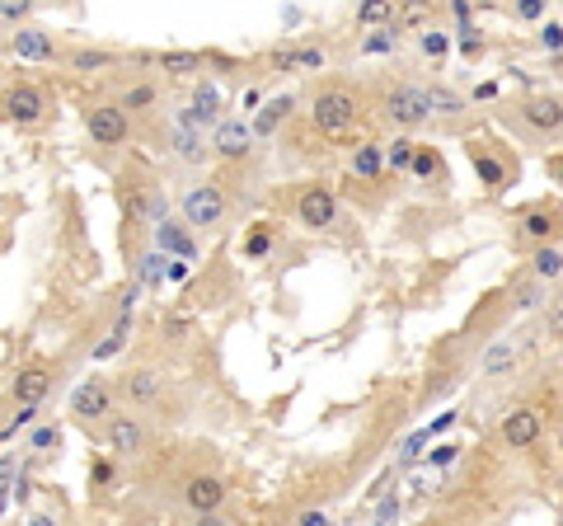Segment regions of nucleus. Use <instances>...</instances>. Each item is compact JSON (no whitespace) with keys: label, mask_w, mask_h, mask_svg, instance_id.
I'll return each mask as SVG.
<instances>
[{"label":"nucleus","mask_w":563,"mask_h":526,"mask_svg":"<svg viewBox=\"0 0 563 526\" xmlns=\"http://www.w3.org/2000/svg\"><path fill=\"white\" fill-rule=\"evenodd\" d=\"M427 526H451V522H427Z\"/></svg>","instance_id":"59"},{"label":"nucleus","mask_w":563,"mask_h":526,"mask_svg":"<svg viewBox=\"0 0 563 526\" xmlns=\"http://www.w3.org/2000/svg\"><path fill=\"white\" fill-rule=\"evenodd\" d=\"M10 52H15L19 62H57V38L47 29H15V38H10Z\"/></svg>","instance_id":"12"},{"label":"nucleus","mask_w":563,"mask_h":526,"mask_svg":"<svg viewBox=\"0 0 563 526\" xmlns=\"http://www.w3.org/2000/svg\"><path fill=\"white\" fill-rule=\"evenodd\" d=\"M418 52H423L427 62H442L446 52H451V33H442V29H423V33H418Z\"/></svg>","instance_id":"31"},{"label":"nucleus","mask_w":563,"mask_h":526,"mask_svg":"<svg viewBox=\"0 0 563 526\" xmlns=\"http://www.w3.org/2000/svg\"><path fill=\"white\" fill-rule=\"evenodd\" d=\"M273 66H277V71H320V66H324V52H320V47H296V52H273Z\"/></svg>","instance_id":"23"},{"label":"nucleus","mask_w":563,"mask_h":526,"mask_svg":"<svg viewBox=\"0 0 563 526\" xmlns=\"http://www.w3.org/2000/svg\"><path fill=\"white\" fill-rule=\"evenodd\" d=\"M493 94H498V80H484V85L474 90V99H493Z\"/></svg>","instance_id":"56"},{"label":"nucleus","mask_w":563,"mask_h":526,"mask_svg":"<svg viewBox=\"0 0 563 526\" xmlns=\"http://www.w3.org/2000/svg\"><path fill=\"white\" fill-rule=\"evenodd\" d=\"M188 109H193V113L202 118V127H216V109H221V90H216L212 80H207V85H198V90H193V104H188Z\"/></svg>","instance_id":"27"},{"label":"nucleus","mask_w":563,"mask_h":526,"mask_svg":"<svg viewBox=\"0 0 563 526\" xmlns=\"http://www.w3.org/2000/svg\"><path fill=\"white\" fill-rule=\"evenodd\" d=\"M127 334H132V310H118V320L108 329L104 343H94V362H113V357L127 348Z\"/></svg>","instance_id":"20"},{"label":"nucleus","mask_w":563,"mask_h":526,"mask_svg":"<svg viewBox=\"0 0 563 526\" xmlns=\"http://www.w3.org/2000/svg\"><path fill=\"white\" fill-rule=\"evenodd\" d=\"M137 282H141V287H155V282H165V254H160V249H151V254L141 259Z\"/></svg>","instance_id":"38"},{"label":"nucleus","mask_w":563,"mask_h":526,"mask_svg":"<svg viewBox=\"0 0 563 526\" xmlns=\"http://www.w3.org/2000/svg\"><path fill=\"white\" fill-rule=\"evenodd\" d=\"M183 226H193V231H212V226H221L226 221V193H221V184H188L183 188Z\"/></svg>","instance_id":"2"},{"label":"nucleus","mask_w":563,"mask_h":526,"mask_svg":"<svg viewBox=\"0 0 563 526\" xmlns=\"http://www.w3.org/2000/svg\"><path fill=\"white\" fill-rule=\"evenodd\" d=\"M183 503H188L193 517L198 512H221L226 508V484L216 480V475H193V480L183 484Z\"/></svg>","instance_id":"11"},{"label":"nucleus","mask_w":563,"mask_h":526,"mask_svg":"<svg viewBox=\"0 0 563 526\" xmlns=\"http://www.w3.org/2000/svg\"><path fill=\"white\" fill-rule=\"evenodd\" d=\"M296 217H301V226H310V231H329V226H338L334 188H324V184L301 188V198H296Z\"/></svg>","instance_id":"5"},{"label":"nucleus","mask_w":563,"mask_h":526,"mask_svg":"<svg viewBox=\"0 0 563 526\" xmlns=\"http://www.w3.org/2000/svg\"><path fill=\"white\" fill-rule=\"evenodd\" d=\"M254 132H249V123L244 118H216L212 127V155H221V160H244V155H254Z\"/></svg>","instance_id":"7"},{"label":"nucleus","mask_w":563,"mask_h":526,"mask_svg":"<svg viewBox=\"0 0 563 526\" xmlns=\"http://www.w3.org/2000/svg\"><path fill=\"white\" fill-rule=\"evenodd\" d=\"M291 109H296V99H291V94H277V99L259 104V113L249 118V132H254V137H273L277 127L291 118Z\"/></svg>","instance_id":"15"},{"label":"nucleus","mask_w":563,"mask_h":526,"mask_svg":"<svg viewBox=\"0 0 563 526\" xmlns=\"http://www.w3.org/2000/svg\"><path fill=\"white\" fill-rule=\"evenodd\" d=\"M71 414L85 418V423H94V418H108V414H113V390H108L99 376L80 381V386L71 390Z\"/></svg>","instance_id":"10"},{"label":"nucleus","mask_w":563,"mask_h":526,"mask_svg":"<svg viewBox=\"0 0 563 526\" xmlns=\"http://www.w3.org/2000/svg\"><path fill=\"white\" fill-rule=\"evenodd\" d=\"M352 174H357V179H381L385 174V155H381V146H376V141H362V146H357V151H352Z\"/></svg>","instance_id":"22"},{"label":"nucleus","mask_w":563,"mask_h":526,"mask_svg":"<svg viewBox=\"0 0 563 526\" xmlns=\"http://www.w3.org/2000/svg\"><path fill=\"white\" fill-rule=\"evenodd\" d=\"M113 62H118V57L104 52V47H76V52H71V71H80V76H90V71H108Z\"/></svg>","instance_id":"26"},{"label":"nucleus","mask_w":563,"mask_h":526,"mask_svg":"<svg viewBox=\"0 0 563 526\" xmlns=\"http://www.w3.org/2000/svg\"><path fill=\"white\" fill-rule=\"evenodd\" d=\"M29 526H61V522H57V517H52V512H33V517H29Z\"/></svg>","instance_id":"55"},{"label":"nucleus","mask_w":563,"mask_h":526,"mask_svg":"<svg viewBox=\"0 0 563 526\" xmlns=\"http://www.w3.org/2000/svg\"><path fill=\"white\" fill-rule=\"evenodd\" d=\"M395 5L399 0H362L357 5V24L362 29H385V24H395Z\"/></svg>","instance_id":"24"},{"label":"nucleus","mask_w":563,"mask_h":526,"mask_svg":"<svg viewBox=\"0 0 563 526\" xmlns=\"http://www.w3.org/2000/svg\"><path fill=\"white\" fill-rule=\"evenodd\" d=\"M521 235H526V240H535V245L554 240V212H545V207L526 212V217H521Z\"/></svg>","instance_id":"28"},{"label":"nucleus","mask_w":563,"mask_h":526,"mask_svg":"<svg viewBox=\"0 0 563 526\" xmlns=\"http://www.w3.org/2000/svg\"><path fill=\"white\" fill-rule=\"evenodd\" d=\"M108 447L118 456H137L146 447V428L137 414H108Z\"/></svg>","instance_id":"13"},{"label":"nucleus","mask_w":563,"mask_h":526,"mask_svg":"<svg viewBox=\"0 0 563 526\" xmlns=\"http://www.w3.org/2000/svg\"><path fill=\"white\" fill-rule=\"evenodd\" d=\"M451 423H456V409H451V414H442L437 423H432V428H423V433H427V437H442L446 428H451Z\"/></svg>","instance_id":"53"},{"label":"nucleus","mask_w":563,"mask_h":526,"mask_svg":"<svg viewBox=\"0 0 563 526\" xmlns=\"http://www.w3.org/2000/svg\"><path fill=\"white\" fill-rule=\"evenodd\" d=\"M409 174H418V179H437V174H442V155L432 151V146H413Z\"/></svg>","instance_id":"32"},{"label":"nucleus","mask_w":563,"mask_h":526,"mask_svg":"<svg viewBox=\"0 0 563 526\" xmlns=\"http://www.w3.org/2000/svg\"><path fill=\"white\" fill-rule=\"evenodd\" d=\"M540 437H545V418H540V409H531V404H521V409L503 414V442H507L512 451L535 447Z\"/></svg>","instance_id":"8"},{"label":"nucleus","mask_w":563,"mask_h":526,"mask_svg":"<svg viewBox=\"0 0 563 526\" xmlns=\"http://www.w3.org/2000/svg\"><path fill=\"white\" fill-rule=\"evenodd\" d=\"M423 94H427V109H432V118H437V113H460V109H465V99H460V94H451L446 85H432V90H423Z\"/></svg>","instance_id":"34"},{"label":"nucleus","mask_w":563,"mask_h":526,"mask_svg":"<svg viewBox=\"0 0 563 526\" xmlns=\"http://www.w3.org/2000/svg\"><path fill=\"white\" fill-rule=\"evenodd\" d=\"M399 19L395 24H385V29H366V38L357 43V52L362 57H395V47H399Z\"/></svg>","instance_id":"19"},{"label":"nucleus","mask_w":563,"mask_h":526,"mask_svg":"<svg viewBox=\"0 0 563 526\" xmlns=\"http://www.w3.org/2000/svg\"><path fill=\"white\" fill-rule=\"evenodd\" d=\"M456 456H460L456 442H442V447H437L432 456H427V465H442V470H446V465H456Z\"/></svg>","instance_id":"47"},{"label":"nucleus","mask_w":563,"mask_h":526,"mask_svg":"<svg viewBox=\"0 0 563 526\" xmlns=\"http://www.w3.org/2000/svg\"><path fill=\"white\" fill-rule=\"evenodd\" d=\"M559 273H563V249L554 245V240L535 245V254H531V278L535 282H559Z\"/></svg>","instance_id":"18"},{"label":"nucleus","mask_w":563,"mask_h":526,"mask_svg":"<svg viewBox=\"0 0 563 526\" xmlns=\"http://www.w3.org/2000/svg\"><path fill=\"white\" fill-rule=\"evenodd\" d=\"M193 526H230V522L221 517V512H198V517H193Z\"/></svg>","instance_id":"54"},{"label":"nucleus","mask_w":563,"mask_h":526,"mask_svg":"<svg viewBox=\"0 0 563 526\" xmlns=\"http://www.w3.org/2000/svg\"><path fill=\"white\" fill-rule=\"evenodd\" d=\"M169 151L179 155L183 165H202L207 160V132H193V127H169Z\"/></svg>","instance_id":"16"},{"label":"nucleus","mask_w":563,"mask_h":526,"mask_svg":"<svg viewBox=\"0 0 563 526\" xmlns=\"http://www.w3.org/2000/svg\"><path fill=\"white\" fill-rule=\"evenodd\" d=\"M160 71L165 76H198L202 52H160Z\"/></svg>","instance_id":"29"},{"label":"nucleus","mask_w":563,"mask_h":526,"mask_svg":"<svg viewBox=\"0 0 563 526\" xmlns=\"http://www.w3.org/2000/svg\"><path fill=\"white\" fill-rule=\"evenodd\" d=\"M66 5H80V0H66Z\"/></svg>","instance_id":"60"},{"label":"nucleus","mask_w":563,"mask_h":526,"mask_svg":"<svg viewBox=\"0 0 563 526\" xmlns=\"http://www.w3.org/2000/svg\"><path fill=\"white\" fill-rule=\"evenodd\" d=\"M33 423H38V404H19V418L5 428V437H15L19 428H33Z\"/></svg>","instance_id":"45"},{"label":"nucleus","mask_w":563,"mask_h":526,"mask_svg":"<svg viewBox=\"0 0 563 526\" xmlns=\"http://www.w3.org/2000/svg\"><path fill=\"white\" fill-rule=\"evenodd\" d=\"M549 10V0H512V19H521V24H540Z\"/></svg>","instance_id":"40"},{"label":"nucleus","mask_w":563,"mask_h":526,"mask_svg":"<svg viewBox=\"0 0 563 526\" xmlns=\"http://www.w3.org/2000/svg\"><path fill=\"white\" fill-rule=\"evenodd\" d=\"M47 390H52V376H47V367H24V372L15 376L10 395H15V404H43Z\"/></svg>","instance_id":"17"},{"label":"nucleus","mask_w":563,"mask_h":526,"mask_svg":"<svg viewBox=\"0 0 563 526\" xmlns=\"http://www.w3.org/2000/svg\"><path fill=\"white\" fill-rule=\"evenodd\" d=\"M38 0H0V19H24Z\"/></svg>","instance_id":"46"},{"label":"nucleus","mask_w":563,"mask_h":526,"mask_svg":"<svg viewBox=\"0 0 563 526\" xmlns=\"http://www.w3.org/2000/svg\"><path fill=\"white\" fill-rule=\"evenodd\" d=\"M381 113L390 118L395 127H423L427 118H432V109H427V94L418 90V85H395V90L381 99Z\"/></svg>","instance_id":"4"},{"label":"nucleus","mask_w":563,"mask_h":526,"mask_svg":"<svg viewBox=\"0 0 563 526\" xmlns=\"http://www.w3.org/2000/svg\"><path fill=\"white\" fill-rule=\"evenodd\" d=\"M5 503H10V494H5V489H0V512H5Z\"/></svg>","instance_id":"58"},{"label":"nucleus","mask_w":563,"mask_h":526,"mask_svg":"<svg viewBox=\"0 0 563 526\" xmlns=\"http://www.w3.org/2000/svg\"><path fill=\"white\" fill-rule=\"evenodd\" d=\"M427 442H432V437H427V433H413L409 442H404V451H399V461H404V465H413V461H418V447H427Z\"/></svg>","instance_id":"48"},{"label":"nucleus","mask_w":563,"mask_h":526,"mask_svg":"<svg viewBox=\"0 0 563 526\" xmlns=\"http://www.w3.org/2000/svg\"><path fill=\"white\" fill-rule=\"evenodd\" d=\"M122 395L132 404H151L155 395H160V376L151 372V367H141V372H127L122 376Z\"/></svg>","instance_id":"21"},{"label":"nucleus","mask_w":563,"mask_h":526,"mask_svg":"<svg viewBox=\"0 0 563 526\" xmlns=\"http://www.w3.org/2000/svg\"><path fill=\"white\" fill-rule=\"evenodd\" d=\"M10 475H15V456H5V461H0V489H5V480H10Z\"/></svg>","instance_id":"57"},{"label":"nucleus","mask_w":563,"mask_h":526,"mask_svg":"<svg viewBox=\"0 0 563 526\" xmlns=\"http://www.w3.org/2000/svg\"><path fill=\"white\" fill-rule=\"evenodd\" d=\"M451 15H456V24H474V5L470 0H451Z\"/></svg>","instance_id":"50"},{"label":"nucleus","mask_w":563,"mask_h":526,"mask_svg":"<svg viewBox=\"0 0 563 526\" xmlns=\"http://www.w3.org/2000/svg\"><path fill=\"white\" fill-rule=\"evenodd\" d=\"M188 273H193V263H183V259H165V282H169V287H179V282H188Z\"/></svg>","instance_id":"44"},{"label":"nucleus","mask_w":563,"mask_h":526,"mask_svg":"<svg viewBox=\"0 0 563 526\" xmlns=\"http://www.w3.org/2000/svg\"><path fill=\"white\" fill-rule=\"evenodd\" d=\"M540 47H545L549 57H559V47H563V24H559V19H549V24H545V33H540Z\"/></svg>","instance_id":"42"},{"label":"nucleus","mask_w":563,"mask_h":526,"mask_svg":"<svg viewBox=\"0 0 563 526\" xmlns=\"http://www.w3.org/2000/svg\"><path fill=\"white\" fill-rule=\"evenodd\" d=\"M155 249L165 259H183V263H198V240L188 235V226L174 217H160L155 221Z\"/></svg>","instance_id":"9"},{"label":"nucleus","mask_w":563,"mask_h":526,"mask_svg":"<svg viewBox=\"0 0 563 526\" xmlns=\"http://www.w3.org/2000/svg\"><path fill=\"white\" fill-rule=\"evenodd\" d=\"M85 132H90V141H99V146H122V141L132 137V118H127L118 104H94V109L85 113Z\"/></svg>","instance_id":"6"},{"label":"nucleus","mask_w":563,"mask_h":526,"mask_svg":"<svg viewBox=\"0 0 563 526\" xmlns=\"http://www.w3.org/2000/svg\"><path fill=\"white\" fill-rule=\"evenodd\" d=\"M540 287H545V282H535V287H526V292L517 296V306L521 310H531V306H540Z\"/></svg>","instance_id":"51"},{"label":"nucleus","mask_w":563,"mask_h":526,"mask_svg":"<svg viewBox=\"0 0 563 526\" xmlns=\"http://www.w3.org/2000/svg\"><path fill=\"white\" fill-rule=\"evenodd\" d=\"M155 104V85H132V90L122 94V104L118 109L127 113V118H132V113H146Z\"/></svg>","instance_id":"35"},{"label":"nucleus","mask_w":563,"mask_h":526,"mask_svg":"<svg viewBox=\"0 0 563 526\" xmlns=\"http://www.w3.org/2000/svg\"><path fill=\"white\" fill-rule=\"evenodd\" d=\"M24 447L33 451V456H47V451H57L61 447V428L57 423H33V433H29V442Z\"/></svg>","instance_id":"30"},{"label":"nucleus","mask_w":563,"mask_h":526,"mask_svg":"<svg viewBox=\"0 0 563 526\" xmlns=\"http://www.w3.org/2000/svg\"><path fill=\"white\" fill-rule=\"evenodd\" d=\"M268 254H273V231H268V226H259L254 235H244V259L249 263L268 259Z\"/></svg>","instance_id":"37"},{"label":"nucleus","mask_w":563,"mask_h":526,"mask_svg":"<svg viewBox=\"0 0 563 526\" xmlns=\"http://www.w3.org/2000/svg\"><path fill=\"white\" fill-rule=\"evenodd\" d=\"M296 526H334V522H329V512H301Z\"/></svg>","instance_id":"52"},{"label":"nucleus","mask_w":563,"mask_h":526,"mask_svg":"<svg viewBox=\"0 0 563 526\" xmlns=\"http://www.w3.org/2000/svg\"><path fill=\"white\" fill-rule=\"evenodd\" d=\"M456 52L465 57V62H474V57L484 52V33L474 29V24H460L456 29Z\"/></svg>","instance_id":"36"},{"label":"nucleus","mask_w":563,"mask_h":526,"mask_svg":"<svg viewBox=\"0 0 563 526\" xmlns=\"http://www.w3.org/2000/svg\"><path fill=\"white\" fill-rule=\"evenodd\" d=\"M423 15H427V0H404V5H395V19H404V24H418Z\"/></svg>","instance_id":"43"},{"label":"nucleus","mask_w":563,"mask_h":526,"mask_svg":"<svg viewBox=\"0 0 563 526\" xmlns=\"http://www.w3.org/2000/svg\"><path fill=\"white\" fill-rule=\"evenodd\" d=\"M395 522H399V494H385L376 503V522L371 526H395Z\"/></svg>","instance_id":"41"},{"label":"nucleus","mask_w":563,"mask_h":526,"mask_svg":"<svg viewBox=\"0 0 563 526\" xmlns=\"http://www.w3.org/2000/svg\"><path fill=\"white\" fill-rule=\"evenodd\" d=\"M0 113H5V123L33 127V123H43L47 113H52V104H47V94L38 90L33 80H19V85H10V90H5V99H0Z\"/></svg>","instance_id":"3"},{"label":"nucleus","mask_w":563,"mask_h":526,"mask_svg":"<svg viewBox=\"0 0 563 526\" xmlns=\"http://www.w3.org/2000/svg\"><path fill=\"white\" fill-rule=\"evenodd\" d=\"M521 118L535 127V132H559V123H563V109H559V99L554 94H531L526 104H521Z\"/></svg>","instance_id":"14"},{"label":"nucleus","mask_w":563,"mask_h":526,"mask_svg":"<svg viewBox=\"0 0 563 526\" xmlns=\"http://www.w3.org/2000/svg\"><path fill=\"white\" fill-rule=\"evenodd\" d=\"M90 484H113V465H108V461H94V465H90Z\"/></svg>","instance_id":"49"},{"label":"nucleus","mask_w":563,"mask_h":526,"mask_svg":"<svg viewBox=\"0 0 563 526\" xmlns=\"http://www.w3.org/2000/svg\"><path fill=\"white\" fill-rule=\"evenodd\" d=\"M381 155H385V170L404 174V170H409V160H413V141L409 137H395L390 146H381Z\"/></svg>","instance_id":"33"},{"label":"nucleus","mask_w":563,"mask_h":526,"mask_svg":"<svg viewBox=\"0 0 563 526\" xmlns=\"http://www.w3.org/2000/svg\"><path fill=\"white\" fill-rule=\"evenodd\" d=\"M362 118V104H357V94L343 90V85H329V90L315 94V104H310V123L315 132L324 137H348L352 127Z\"/></svg>","instance_id":"1"},{"label":"nucleus","mask_w":563,"mask_h":526,"mask_svg":"<svg viewBox=\"0 0 563 526\" xmlns=\"http://www.w3.org/2000/svg\"><path fill=\"white\" fill-rule=\"evenodd\" d=\"M512 362H517V343H512V339L488 343V353H484V376H503V372H512Z\"/></svg>","instance_id":"25"},{"label":"nucleus","mask_w":563,"mask_h":526,"mask_svg":"<svg viewBox=\"0 0 563 526\" xmlns=\"http://www.w3.org/2000/svg\"><path fill=\"white\" fill-rule=\"evenodd\" d=\"M470 160H474V170H479V179H484L488 188H503L507 170H503V165H498V160H488V155H479V151H474Z\"/></svg>","instance_id":"39"}]
</instances>
